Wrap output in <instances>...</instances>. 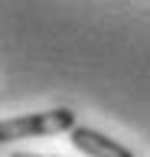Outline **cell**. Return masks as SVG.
Wrapping results in <instances>:
<instances>
[{
  "instance_id": "obj_1",
  "label": "cell",
  "mask_w": 150,
  "mask_h": 157,
  "mask_svg": "<svg viewBox=\"0 0 150 157\" xmlns=\"http://www.w3.org/2000/svg\"><path fill=\"white\" fill-rule=\"evenodd\" d=\"M75 128V111L72 108H49L36 115H13L0 121V141H26V137H46L62 134Z\"/></svg>"
},
{
  "instance_id": "obj_2",
  "label": "cell",
  "mask_w": 150,
  "mask_h": 157,
  "mask_svg": "<svg viewBox=\"0 0 150 157\" xmlns=\"http://www.w3.org/2000/svg\"><path fill=\"white\" fill-rule=\"evenodd\" d=\"M69 137H72V147L82 151L85 157H134V151H127L124 144L104 137L101 131H91V128H79L75 124L69 131Z\"/></svg>"
},
{
  "instance_id": "obj_3",
  "label": "cell",
  "mask_w": 150,
  "mask_h": 157,
  "mask_svg": "<svg viewBox=\"0 0 150 157\" xmlns=\"http://www.w3.org/2000/svg\"><path fill=\"white\" fill-rule=\"evenodd\" d=\"M10 157H42V154H26V151H16V154H10Z\"/></svg>"
}]
</instances>
